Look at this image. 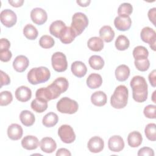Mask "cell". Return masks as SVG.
Returning a JSON list of instances; mask_svg holds the SVG:
<instances>
[{"instance_id": "6da1fadb", "label": "cell", "mask_w": 156, "mask_h": 156, "mask_svg": "<svg viewBox=\"0 0 156 156\" xmlns=\"http://www.w3.org/2000/svg\"><path fill=\"white\" fill-rule=\"evenodd\" d=\"M130 85L132 89L133 99L137 102L146 101L148 94L147 84L144 77L135 76L130 80Z\"/></svg>"}, {"instance_id": "7a4b0ae2", "label": "cell", "mask_w": 156, "mask_h": 156, "mask_svg": "<svg viewBox=\"0 0 156 156\" xmlns=\"http://www.w3.org/2000/svg\"><path fill=\"white\" fill-rule=\"evenodd\" d=\"M128 96L129 91L125 85H120L116 88L112 95L110 104L115 108H123L127 105Z\"/></svg>"}, {"instance_id": "3957f363", "label": "cell", "mask_w": 156, "mask_h": 156, "mask_svg": "<svg viewBox=\"0 0 156 156\" xmlns=\"http://www.w3.org/2000/svg\"><path fill=\"white\" fill-rule=\"evenodd\" d=\"M50 77V71L44 66L33 68L28 72L27 75L29 82L32 85L46 82L49 79Z\"/></svg>"}, {"instance_id": "277c9868", "label": "cell", "mask_w": 156, "mask_h": 156, "mask_svg": "<svg viewBox=\"0 0 156 156\" xmlns=\"http://www.w3.org/2000/svg\"><path fill=\"white\" fill-rule=\"evenodd\" d=\"M88 25L87 16L82 12L75 13L72 17L71 27L76 34V36L80 35Z\"/></svg>"}, {"instance_id": "5b68a950", "label": "cell", "mask_w": 156, "mask_h": 156, "mask_svg": "<svg viewBox=\"0 0 156 156\" xmlns=\"http://www.w3.org/2000/svg\"><path fill=\"white\" fill-rule=\"evenodd\" d=\"M56 107L62 113L74 114L78 110L79 105L76 101L68 97H63L58 101Z\"/></svg>"}, {"instance_id": "8992f818", "label": "cell", "mask_w": 156, "mask_h": 156, "mask_svg": "<svg viewBox=\"0 0 156 156\" xmlns=\"http://www.w3.org/2000/svg\"><path fill=\"white\" fill-rule=\"evenodd\" d=\"M51 63L53 69L58 73L66 71L68 67L66 55L61 52H56L52 54Z\"/></svg>"}, {"instance_id": "52a82bcc", "label": "cell", "mask_w": 156, "mask_h": 156, "mask_svg": "<svg viewBox=\"0 0 156 156\" xmlns=\"http://www.w3.org/2000/svg\"><path fill=\"white\" fill-rule=\"evenodd\" d=\"M61 94L52 85H48L47 87H43L38 89L35 93L36 98L43 99L47 101L52 99H57Z\"/></svg>"}, {"instance_id": "ba28073f", "label": "cell", "mask_w": 156, "mask_h": 156, "mask_svg": "<svg viewBox=\"0 0 156 156\" xmlns=\"http://www.w3.org/2000/svg\"><path fill=\"white\" fill-rule=\"evenodd\" d=\"M58 135L60 140L66 144L72 143L76 140V134L73 129L68 124L62 125L58 128Z\"/></svg>"}, {"instance_id": "9c48e42d", "label": "cell", "mask_w": 156, "mask_h": 156, "mask_svg": "<svg viewBox=\"0 0 156 156\" xmlns=\"http://www.w3.org/2000/svg\"><path fill=\"white\" fill-rule=\"evenodd\" d=\"M140 37L142 41L149 44L150 48L155 51V43H156V32L150 27H144L142 29L140 33Z\"/></svg>"}, {"instance_id": "30bf717a", "label": "cell", "mask_w": 156, "mask_h": 156, "mask_svg": "<svg viewBox=\"0 0 156 156\" xmlns=\"http://www.w3.org/2000/svg\"><path fill=\"white\" fill-rule=\"evenodd\" d=\"M0 20L4 26L11 27L16 24L17 17L16 13L13 10L10 9H5L0 13Z\"/></svg>"}, {"instance_id": "8fae6325", "label": "cell", "mask_w": 156, "mask_h": 156, "mask_svg": "<svg viewBox=\"0 0 156 156\" xmlns=\"http://www.w3.org/2000/svg\"><path fill=\"white\" fill-rule=\"evenodd\" d=\"M30 18L35 24L37 25H42L47 21L48 15L44 9L40 7H36L31 10Z\"/></svg>"}, {"instance_id": "7c38bea8", "label": "cell", "mask_w": 156, "mask_h": 156, "mask_svg": "<svg viewBox=\"0 0 156 156\" xmlns=\"http://www.w3.org/2000/svg\"><path fill=\"white\" fill-rule=\"evenodd\" d=\"M87 146L91 152L99 153L104 149V141L101 137L94 136L89 140Z\"/></svg>"}, {"instance_id": "4fadbf2b", "label": "cell", "mask_w": 156, "mask_h": 156, "mask_svg": "<svg viewBox=\"0 0 156 156\" xmlns=\"http://www.w3.org/2000/svg\"><path fill=\"white\" fill-rule=\"evenodd\" d=\"M108 149L112 152H120L124 147V141L119 135H113L108 139Z\"/></svg>"}, {"instance_id": "5bb4252c", "label": "cell", "mask_w": 156, "mask_h": 156, "mask_svg": "<svg viewBox=\"0 0 156 156\" xmlns=\"http://www.w3.org/2000/svg\"><path fill=\"white\" fill-rule=\"evenodd\" d=\"M29 60L26 56L20 55L15 57L13 62V67L14 69L19 73L24 72L28 67Z\"/></svg>"}, {"instance_id": "9a60e30c", "label": "cell", "mask_w": 156, "mask_h": 156, "mask_svg": "<svg viewBox=\"0 0 156 156\" xmlns=\"http://www.w3.org/2000/svg\"><path fill=\"white\" fill-rule=\"evenodd\" d=\"M132 20L130 16L122 17L116 16L114 20V25L115 27L120 31L128 30L131 27Z\"/></svg>"}, {"instance_id": "2e32d148", "label": "cell", "mask_w": 156, "mask_h": 156, "mask_svg": "<svg viewBox=\"0 0 156 156\" xmlns=\"http://www.w3.org/2000/svg\"><path fill=\"white\" fill-rule=\"evenodd\" d=\"M31 96L32 91L27 87L20 86L15 91V97L20 102H27L31 98Z\"/></svg>"}, {"instance_id": "e0dca14e", "label": "cell", "mask_w": 156, "mask_h": 156, "mask_svg": "<svg viewBox=\"0 0 156 156\" xmlns=\"http://www.w3.org/2000/svg\"><path fill=\"white\" fill-rule=\"evenodd\" d=\"M23 133V130L22 127L18 124H12L8 127L7 135L9 138L12 140H20Z\"/></svg>"}, {"instance_id": "ac0fdd59", "label": "cell", "mask_w": 156, "mask_h": 156, "mask_svg": "<svg viewBox=\"0 0 156 156\" xmlns=\"http://www.w3.org/2000/svg\"><path fill=\"white\" fill-rule=\"evenodd\" d=\"M39 141L38 138L33 135H27L21 140L22 147L29 151L34 150L39 146Z\"/></svg>"}, {"instance_id": "d6986e66", "label": "cell", "mask_w": 156, "mask_h": 156, "mask_svg": "<svg viewBox=\"0 0 156 156\" xmlns=\"http://www.w3.org/2000/svg\"><path fill=\"white\" fill-rule=\"evenodd\" d=\"M40 145L41 151L48 154L53 152L57 148L55 141L51 137L43 138L40 141Z\"/></svg>"}, {"instance_id": "ffe728a7", "label": "cell", "mask_w": 156, "mask_h": 156, "mask_svg": "<svg viewBox=\"0 0 156 156\" xmlns=\"http://www.w3.org/2000/svg\"><path fill=\"white\" fill-rule=\"evenodd\" d=\"M71 70L75 76L80 78L86 74L87 72V68L85 64L82 62L75 61L71 64Z\"/></svg>"}, {"instance_id": "44dd1931", "label": "cell", "mask_w": 156, "mask_h": 156, "mask_svg": "<svg viewBox=\"0 0 156 156\" xmlns=\"http://www.w3.org/2000/svg\"><path fill=\"white\" fill-rule=\"evenodd\" d=\"M76 37V34L71 27L66 26L61 31L58 38L63 44H69L75 39Z\"/></svg>"}, {"instance_id": "7402d4cb", "label": "cell", "mask_w": 156, "mask_h": 156, "mask_svg": "<svg viewBox=\"0 0 156 156\" xmlns=\"http://www.w3.org/2000/svg\"><path fill=\"white\" fill-rule=\"evenodd\" d=\"M91 101L93 105L98 107H102L107 103V95L102 91H96L91 94Z\"/></svg>"}, {"instance_id": "603a6c76", "label": "cell", "mask_w": 156, "mask_h": 156, "mask_svg": "<svg viewBox=\"0 0 156 156\" xmlns=\"http://www.w3.org/2000/svg\"><path fill=\"white\" fill-rule=\"evenodd\" d=\"M115 76L117 80L124 82L130 76V69L126 65H119L115 69Z\"/></svg>"}, {"instance_id": "cb8c5ba5", "label": "cell", "mask_w": 156, "mask_h": 156, "mask_svg": "<svg viewBox=\"0 0 156 156\" xmlns=\"http://www.w3.org/2000/svg\"><path fill=\"white\" fill-rule=\"evenodd\" d=\"M102 78L101 76L97 73H91L87 79V85L91 89H96L101 86Z\"/></svg>"}, {"instance_id": "d4e9b609", "label": "cell", "mask_w": 156, "mask_h": 156, "mask_svg": "<svg viewBox=\"0 0 156 156\" xmlns=\"http://www.w3.org/2000/svg\"><path fill=\"white\" fill-rule=\"evenodd\" d=\"M115 32L110 26H104L99 30L100 38L106 43L111 42L115 37Z\"/></svg>"}, {"instance_id": "484cf974", "label": "cell", "mask_w": 156, "mask_h": 156, "mask_svg": "<svg viewBox=\"0 0 156 156\" xmlns=\"http://www.w3.org/2000/svg\"><path fill=\"white\" fill-rule=\"evenodd\" d=\"M143 141L141 134L138 131L130 132L127 136V143L129 146L132 147H137L140 146Z\"/></svg>"}, {"instance_id": "4316f807", "label": "cell", "mask_w": 156, "mask_h": 156, "mask_svg": "<svg viewBox=\"0 0 156 156\" xmlns=\"http://www.w3.org/2000/svg\"><path fill=\"white\" fill-rule=\"evenodd\" d=\"M20 119L21 123L27 127L32 126L35 121V115L30 111L25 110H23L20 115Z\"/></svg>"}, {"instance_id": "83f0119b", "label": "cell", "mask_w": 156, "mask_h": 156, "mask_svg": "<svg viewBox=\"0 0 156 156\" xmlns=\"http://www.w3.org/2000/svg\"><path fill=\"white\" fill-rule=\"evenodd\" d=\"M87 46L93 51H101L104 48V42L100 37H93L88 40Z\"/></svg>"}, {"instance_id": "f1b7e54d", "label": "cell", "mask_w": 156, "mask_h": 156, "mask_svg": "<svg viewBox=\"0 0 156 156\" xmlns=\"http://www.w3.org/2000/svg\"><path fill=\"white\" fill-rule=\"evenodd\" d=\"M30 107L35 112L43 113L48 108V101L41 98H36L32 101Z\"/></svg>"}, {"instance_id": "f546056e", "label": "cell", "mask_w": 156, "mask_h": 156, "mask_svg": "<svg viewBox=\"0 0 156 156\" xmlns=\"http://www.w3.org/2000/svg\"><path fill=\"white\" fill-rule=\"evenodd\" d=\"M66 27L65 23L61 20H57L51 23L49 26V32L56 38H59L61 31Z\"/></svg>"}, {"instance_id": "4dcf8cb0", "label": "cell", "mask_w": 156, "mask_h": 156, "mask_svg": "<svg viewBox=\"0 0 156 156\" xmlns=\"http://www.w3.org/2000/svg\"><path fill=\"white\" fill-rule=\"evenodd\" d=\"M58 121V117L57 115L51 112L44 116L42 119V123L46 127H52L57 124Z\"/></svg>"}, {"instance_id": "1f68e13d", "label": "cell", "mask_w": 156, "mask_h": 156, "mask_svg": "<svg viewBox=\"0 0 156 156\" xmlns=\"http://www.w3.org/2000/svg\"><path fill=\"white\" fill-rule=\"evenodd\" d=\"M88 63L93 69L95 70H100L104 66V60L101 56L93 55L90 57Z\"/></svg>"}, {"instance_id": "d6a6232c", "label": "cell", "mask_w": 156, "mask_h": 156, "mask_svg": "<svg viewBox=\"0 0 156 156\" xmlns=\"http://www.w3.org/2000/svg\"><path fill=\"white\" fill-rule=\"evenodd\" d=\"M23 34L26 38L34 40L37 38L38 35V30L37 28L31 24H28L26 25L23 29Z\"/></svg>"}, {"instance_id": "836d02e7", "label": "cell", "mask_w": 156, "mask_h": 156, "mask_svg": "<svg viewBox=\"0 0 156 156\" xmlns=\"http://www.w3.org/2000/svg\"><path fill=\"white\" fill-rule=\"evenodd\" d=\"M115 45L118 50L125 51L129 47L130 41L126 36L120 35L116 39Z\"/></svg>"}, {"instance_id": "e575fe53", "label": "cell", "mask_w": 156, "mask_h": 156, "mask_svg": "<svg viewBox=\"0 0 156 156\" xmlns=\"http://www.w3.org/2000/svg\"><path fill=\"white\" fill-rule=\"evenodd\" d=\"M133 7L132 5L128 2H124L121 4L118 9V16L122 17L129 16L132 13Z\"/></svg>"}, {"instance_id": "d590c367", "label": "cell", "mask_w": 156, "mask_h": 156, "mask_svg": "<svg viewBox=\"0 0 156 156\" xmlns=\"http://www.w3.org/2000/svg\"><path fill=\"white\" fill-rule=\"evenodd\" d=\"M133 56L135 60L147 58L149 55L148 50L143 46H138L133 50Z\"/></svg>"}, {"instance_id": "8d00e7d4", "label": "cell", "mask_w": 156, "mask_h": 156, "mask_svg": "<svg viewBox=\"0 0 156 156\" xmlns=\"http://www.w3.org/2000/svg\"><path fill=\"white\" fill-rule=\"evenodd\" d=\"M144 133L147 138L152 141L156 140V124L155 123H149L146 125Z\"/></svg>"}, {"instance_id": "74e56055", "label": "cell", "mask_w": 156, "mask_h": 156, "mask_svg": "<svg viewBox=\"0 0 156 156\" xmlns=\"http://www.w3.org/2000/svg\"><path fill=\"white\" fill-rule=\"evenodd\" d=\"M55 41L54 38L48 35H44L41 36L39 40L40 46L44 49H49L54 46Z\"/></svg>"}, {"instance_id": "f35d334b", "label": "cell", "mask_w": 156, "mask_h": 156, "mask_svg": "<svg viewBox=\"0 0 156 156\" xmlns=\"http://www.w3.org/2000/svg\"><path fill=\"white\" fill-rule=\"evenodd\" d=\"M52 83L59 89L62 93L65 92L67 90L69 86L68 80L65 77H63L57 78Z\"/></svg>"}, {"instance_id": "ab89813d", "label": "cell", "mask_w": 156, "mask_h": 156, "mask_svg": "<svg viewBox=\"0 0 156 156\" xmlns=\"http://www.w3.org/2000/svg\"><path fill=\"white\" fill-rule=\"evenodd\" d=\"M134 64L136 68L140 71H147L150 66V62L147 58L135 60Z\"/></svg>"}, {"instance_id": "60d3db41", "label": "cell", "mask_w": 156, "mask_h": 156, "mask_svg": "<svg viewBox=\"0 0 156 156\" xmlns=\"http://www.w3.org/2000/svg\"><path fill=\"white\" fill-rule=\"evenodd\" d=\"M13 100V96L10 91H3L0 94L1 106H6L10 104Z\"/></svg>"}, {"instance_id": "b9f144b4", "label": "cell", "mask_w": 156, "mask_h": 156, "mask_svg": "<svg viewBox=\"0 0 156 156\" xmlns=\"http://www.w3.org/2000/svg\"><path fill=\"white\" fill-rule=\"evenodd\" d=\"M155 110H156V106L155 105L150 104L144 107L143 113L144 116L146 118L149 119H155L156 118Z\"/></svg>"}, {"instance_id": "7bdbcfd3", "label": "cell", "mask_w": 156, "mask_h": 156, "mask_svg": "<svg viewBox=\"0 0 156 156\" xmlns=\"http://www.w3.org/2000/svg\"><path fill=\"white\" fill-rule=\"evenodd\" d=\"M137 155L138 156H154V151L151 147H143L138 151Z\"/></svg>"}, {"instance_id": "ee69618b", "label": "cell", "mask_w": 156, "mask_h": 156, "mask_svg": "<svg viewBox=\"0 0 156 156\" xmlns=\"http://www.w3.org/2000/svg\"><path fill=\"white\" fill-rule=\"evenodd\" d=\"M12 56V54L9 49L0 51V60L4 62H9Z\"/></svg>"}, {"instance_id": "f6af8a7d", "label": "cell", "mask_w": 156, "mask_h": 156, "mask_svg": "<svg viewBox=\"0 0 156 156\" xmlns=\"http://www.w3.org/2000/svg\"><path fill=\"white\" fill-rule=\"evenodd\" d=\"M1 87L7 85L10 83V79L9 76L3 71H1Z\"/></svg>"}, {"instance_id": "bcb514c9", "label": "cell", "mask_w": 156, "mask_h": 156, "mask_svg": "<svg viewBox=\"0 0 156 156\" xmlns=\"http://www.w3.org/2000/svg\"><path fill=\"white\" fill-rule=\"evenodd\" d=\"M10 47V43L7 38H1L0 40V51L7 50Z\"/></svg>"}, {"instance_id": "7dc6e473", "label": "cell", "mask_w": 156, "mask_h": 156, "mask_svg": "<svg viewBox=\"0 0 156 156\" xmlns=\"http://www.w3.org/2000/svg\"><path fill=\"white\" fill-rule=\"evenodd\" d=\"M155 14H156V8L155 7L151 9L148 11V13H147V16H148V18H149L150 21L152 22L154 26H155Z\"/></svg>"}, {"instance_id": "c3c4849f", "label": "cell", "mask_w": 156, "mask_h": 156, "mask_svg": "<svg viewBox=\"0 0 156 156\" xmlns=\"http://www.w3.org/2000/svg\"><path fill=\"white\" fill-rule=\"evenodd\" d=\"M156 71L155 69L152 70L149 74L148 76V79H149V81L151 83V85L153 87H155L156 86Z\"/></svg>"}, {"instance_id": "681fc988", "label": "cell", "mask_w": 156, "mask_h": 156, "mask_svg": "<svg viewBox=\"0 0 156 156\" xmlns=\"http://www.w3.org/2000/svg\"><path fill=\"white\" fill-rule=\"evenodd\" d=\"M56 155L57 156H71V154L69 152V150H68L66 148H60L58 149V151L56 152Z\"/></svg>"}, {"instance_id": "f907efd6", "label": "cell", "mask_w": 156, "mask_h": 156, "mask_svg": "<svg viewBox=\"0 0 156 156\" xmlns=\"http://www.w3.org/2000/svg\"><path fill=\"white\" fill-rule=\"evenodd\" d=\"M9 3L14 7H19L23 5L24 3L23 0H9Z\"/></svg>"}, {"instance_id": "816d5d0a", "label": "cell", "mask_w": 156, "mask_h": 156, "mask_svg": "<svg viewBox=\"0 0 156 156\" xmlns=\"http://www.w3.org/2000/svg\"><path fill=\"white\" fill-rule=\"evenodd\" d=\"M76 2L79 5H80L81 7H87L90 4L91 1L90 0H85V1L77 0L76 1Z\"/></svg>"}, {"instance_id": "f5cc1de1", "label": "cell", "mask_w": 156, "mask_h": 156, "mask_svg": "<svg viewBox=\"0 0 156 156\" xmlns=\"http://www.w3.org/2000/svg\"><path fill=\"white\" fill-rule=\"evenodd\" d=\"M155 91H154V93H153V94H152V101L154 102V103H156L155 102Z\"/></svg>"}]
</instances>
